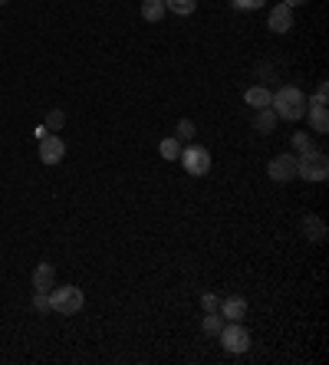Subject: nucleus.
I'll return each instance as SVG.
<instances>
[{"label": "nucleus", "instance_id": "1", "mask_svg": "<svg viewBox=\"0 0 329 365\" xmlns=\"http://www.w3.org/2000/svg\"><path fill=\"white\" fill-rule=\"evenodd\" d=\"M270 109H274L276 118H284V122H300V118L307 116L309 99H307L303 89L284 86V89H276L274 96H270Z\"/></svg>", "mask_w": 329, "mask_h": 365}, {"label": "nucleus", "instance_id": "2", "mask_svg": "<svg viewBox=\"0 0 329 365\" xmlns=\"http://www.w3.org/2000/svg\"><path fill=\"white\" fill-rule=\"evenodd\" d=\"M296 178L303 181H326L329 178V158L323 149H309L296 155Z\"/></svg>", "mask_w": 329, "mask_h": 365}, {"label": "nucleus", "instance_id": "3", "mask_svg": "<svg viewBox=\"0 0 329 365\" xmlns=\"http://www.w3.org/2000/svg\"><path fill=\"white\" fill-rule=\"evenodd\" d=\"M83 303H86V296H83V290L73 287V283L50 290V310L59 312V316H76V312L83 310Z\"/></svg>", "mask_w": 329, "mask_h": 365}, {"label": "nucleus", "instance_id": "4", "mask_svg": "<svg viewBox=\"0 0 329 365\" xmlns=\"http://www.w3.org/2000/svg\"><path fill=\"white\" fill-rule=\"evenodd\" d=\"M220 345H224V352H234V355H241L251 349V333L244 329L241 322H224V329L218 333Z\"/></svg>", "mask_w": 329, "mask_h": 365}, {"label": "nucleus", "instance_id": "5", "mask_svg": "<svg viewBox=\"0 0 329 365\" xmlns=\"http://www.w3.org/2000/svg\"><path fill=\"white\" fill-rule=\"evenodd\" d=\"M181 165H185L188 174L204 178L211 172V151L204 145H188V149H181Z\"/></svg>", "mask_w": 329, "mask_h": 365}, {"label": "nucleus", "instance_id": "6", "mask_svg": "<svg viewBox=\"0 0 329 365\" xmlns=\"http://www.w3.org/2000/svg\"><path fill=\"white\" fill-rule=\"evenodd\" d=\"M267 174H270V181H274V184L293 181V178H296V155H293V151H284V155L270 158V165H267Z\"/></svg>", "mask_w": 329, "mask_h": 365}, {"label": "nucleus", "instance_id": "7", "mask_svg": "<svg viewBox=\"0 0 329 365\" xmlns=\"http://www.w3.org/2000/svg\"><path fill=\"white\" fill-rule=\"evenodd\" d=\"M66 155V142L59 135H43L40 139V161L43 165H59Z\"/></svg>", "mask_w": 329, "mask_h": 365}, {"label": "nucleus", "instance_id": "8", "mask_svg": "<svg viewBox=\"0 0 329 365\" xmlns=\"http://www.w3.org/2000/svg\"><path fill=\"white\" fill-rule=\"evenodd\" d=\"M267 27L274 33H290V27H293V7L276 4L274 11H270V17H267Z\"/></svg>", "mask_w": 329, "mask_h": 365}, {"label": "nucleus", "instance_id": "9", "mask_svg": "<svg viewBox=\"0 0 329 365\" xmlns=\"http://www.w3.org/2000/svg\"><path fill=\"white\" fill-rule=\"evenodd\" d=\"M218 312L224 316V322H241L247 316V300L244 296H227V300H220Z\"/></svg>", "mask_w": 329, "mask_h": 365}, {"label": "nucleus", "instance_id": "10", "mask_svg": "<svg viewBox=\"0 0 329 365\" xmlns=\"http://www.w3.org/2000/svg\"><path fill=\"white\" fill-rule=\"evenodd\" d=\"M56 287V267L53 263H36V270H33V290H53Z\"/></svg>", "mask_w": 329, "mask_h": 365}, {"label": "nucleus", "instance_id": "11", "mask_svg": "<svg viewBox=\"0 0 329 365\" xmlns=\"http://www.w3.org/2000/svg\"><path fill=\"white\" fill-rule=\"evenodd\" d=\"M307 116H309V129L316 132V135H326L329 132V109L326 106H309Z\"/></svg>", "mask_w": 329, "mask_h": 365}, {"label": "nucleus", "instance_id": "12", "mask_svg": "<svg viewBox=\"0 0 329 365\" xmlns=\"http://www.w3.org/2000/svg\"><path fill=\"white\" fill-rule=\"evenodd\" d=\"M303 234H307V240H313V244L326 240V224H323V217L309 214L307 221H303Z\"/></svg>", "mask_w": 329, "mask_h": 365}, {"label": "nucleus", "instance_id": "13", "mask_svg": "<svg viewBox=\"0 0 329 365\" xmlns=\"http://www.w3.org/2000/svg\"><path fill=\"white\" fill-rule=\"evenodd\" d=\"M276 122H280V118H276V112H274L270 106H267V109H257V116H253V129L267 135V132L276 129Z\"/></svg>", "mask_w": 329, "mask_h": 365}, {"label": "nucleus", "instance_id": "14", "mask_svg": "<svg viewBox=\"0 0 329 365\" xmlns=\"http://www.w3.org/2000/svg\"><path fill=\"white\" fill-rule=\"evenodd\" d=\"M270 96H274L270 89H263V86H251L244 99H247V106H253V109H267V106H270Z\"/></svg>", "mask_w": 329, "mask_h": 365}, {"label": "nucleus", "instance_id": "15", "mask_svg": "<svg viewBox=\"0 0 329 365\" xmlns=\"http://www.w3.org/2000/svg\"><path fill=\"white\" fill-rule=\"evenodd\" d=\"M164 0H142V20H148V23H158L164 17Z\"/></svg>", "mask_w": 329, "mask_h": 365}, {"label": "nucleus", "instance_id": "16", "mask_svg": "<svg viewBox=\"0 0 329 365\" xmlns=\"http://www.w3.org/2000/svg\"><path fill=\"white\" fill-rule=\"evenodd\" d=\"M164 11L178 13V17H191L197 11V0H164Z\"/></svg>", "mask_w": 329, "mask_h": 365}, {"label": "nucleus", "instance_id": "17", "mask_svg": "<svg viewBox=\"0 0 329 365\" xmlns=\"http://www.w3.org/2000/svg\"><path fill=\"white\" fill-rule=\"evenodd\" d=\"M201 329L208 336H218L224 329V316L220 312H204V319H201Z\"/></svg>", "mask_w": 329, "mask_h": 365}, {"label": "nucleus", "instance_id": "18", "mask_svg": "<svg viewBox=\"0 0 329 365\" xmlns=\"http://www.w3.org/2000/svg\"><path fill=\"white\" fill-rule=\"evenodd\" d=\"M290 145H293V155H303V151L316 149V145H313V135H309V132H293Z\"/></svg>", "mask_w": 329, "mask_h": 365}, {"label": "nucleus", "instance_id": "19", "mask_svg": "<svg viewBox=\"0 0 329 365\" xmlns=\"http://www.w3.org/2000/svg\"><path fill=\"white\" fill-rule=\"evenodd\" d=\"M158 151H162V158H168V161H178L181 158V142L172 135V139H164L162 145H158Z\"/></svg>", "mask_w": 329, "mask_h": 365}, {"label": "nucleus", "instance_id": "20", "mask_svg": "<svg viewBox=\"0 0 329 365\" xmlns=\"http://www.w3.org/2000/svg\"><path fill=\"white\" fill-rule=\"evenodd\" d=\"M197 135V129H195V122L191 118H178V129H175V139L178 142H191Z\"/></svg>", "mask_w": 329, "mask_h": 365}, {"label": "nucleus", "instance_id": "21", "mask_svg": "<svg viewBox=\"0 0 329 365\" xmlns=\"http://www.w3.org/2000/svg\"><path fill=\"white\" fill-rule=\"evenodd\" d=\"M63 125H66V112H63V109H50V116H46V129L59 132Z\"/></svg>", "mask_w": 329, "mask_h": 365}, {"label": "nucleus", "instance_id": "22", "mask_svg": "<svg viewBox=\"0 0 329 365\" xmlns=\"http://www.w3.org/2000/svg\"><path fill=\"white\" fill-rule=\"evenodd\" d=\"M33 310H36V312L50 310V293H46V290H33Z\"/></svg>", "mask_w": 329, "mask_h": 365}, {"label": "nucleus", "instance_id": "23", "mask_svg": "<svg viewBox=\"0 0 329 365\" xmlns=\"http://www.w3.org/2000/svg\"><path fill=\"white\" fill-rule=\"evenodd\" d=\"M201 310H204V312H218L220 310V300L214 296V293H204V296H201Z\"/></svg>", "mask_w": 329, "mask_h": 365}, {"label": "nucleus", "instance_id": "24", "mask_svg": "<svg viewBox=\"0 0 329 365\" xmlns=\"http://www.w3.org/2000/svg\"><path fill=\"white\" fill-rule=\"evenodd\" d=\"M230 4H234L237 11H260L267 0H230Z\"/></svg>", "mask_w": 329, "mask_h": 365}, {"label": "nucleus", "instance_id": "25", "mask_svg": "<svg viewBox=\"0 0 329 365\" xmlns=\"http://www.w3.org/2000/svg\"><path fill=\"white\" fill-rule=\"evenodd\" d=\"M326 92H329L326 79H319V86H316V96H313V102H309V106H326Z\"/></svg>", "mask_w": 329, "mask_h": 365}, {"label": "nucleus", "instance_id": "26", "mask_svg": "<svg viewBox=\"0 0 329 365\" xmlns=\"http://www.w3.org/2000/svg\"><path fill=\"white\" fill-rule=\"evenodd\" d=\"M286 7H303V4H309V0H284Z\"/></svg>", "mask_w": 329, "mask_h": 365}, {"label": "nucleus", "instance_id": "27", "mask_svg": "<svg viewBox=\"0 0 329 365\" xmlns=\"http://www.w3.org/2000/svg\"><path fill=\"white\" fill-rule=\"evenodd\" d=\"M4 4H10V0H0V7H4Z\"/></svg>", "mask_w": 329, "mask_h": 365}]
</instances>
